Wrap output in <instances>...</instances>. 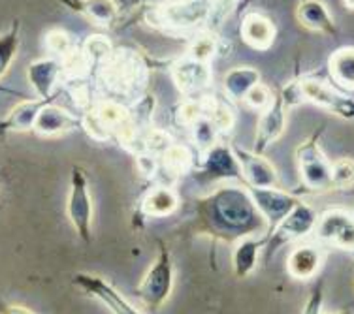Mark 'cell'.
<instances>
[{
    "mask_svg": "<svg viewBox=\"0 0 354 314\" xmlns=\"http://www.w3.org/2000/svg\"><path fill=\"white\" fill-rule=\"evenodd\" d=\"M21 46V23L15 19L4 35H0V79L8 74Z\"/></svg>",
    "mask_w": 354,
    "mask_h": 314,
    "instance_id": "cell-28",
    "label": "cell"
},
{
    "mask_svg": "<svg viewBox=\"0 0 354 314\" xmlns=\"http://www.w3.org/2000/svg\"><path fill=\"white\" fill-rule=\"evenodd\" d=\"M232 149L236 153L241 175H243V183L247 186H254V188H277L279 186V173L264 155L243 149V147H236V145H232Z\"/></svg>",
    "mask_w": 354,
    "mask_h": 314,
    "instance_id": "cell-15",
    "label": "cell"
},
{
    "mask_svg": "<svg viewBox=\"0 0 354 314\" xmlns=\"http://www.w3.org/2000/svg\"><path fill=\"white\" fill-rule=\"evenodd\" d=\"M61 2L98 27H111L119 17V6L113 0H61Z\"/></svg>",
    "mask_w": 354,
    "mask_h": 314,
    "instance_id": "cell-25",
    "label": "cell"
},
{
    "mask_svg": "<svg viewBox=\"0 0 354 314\" xmlns=\"http://www.w3.org/2000/svg\"><path fill=\"white\" fill-rule=\"evenodd\" d=\"M82 51L83 59L87 62V66H96V68H102L106 61H108L111 53H113V46H111V41L106 38V36H91L87 41H85V46Z\"/></svg>",
    "mask_w": 354,
    "mask_h": 314,
    "instance_id": "cell-29",
    "label": "cell"
},
{
    "mask_svg": "<svg viewBox=\"0 0 354 314\" xmlns=\"http://www.w3.org/2000/svg\"><path fill=\"white\" fill-rule=\"evenodd\" d=\"M66 215L77 237L83 243L93 241V217H95V205L88 177L83 168L72 166L68 185V198H66Z\"/></svg>",
    "mask_w": 354,
    "mask_h": 314,
    "instance_id": "cell-7",
    "label": "cell"
},
{
    "mask_svg": "<svg viewBox=\"0 0 354 314\" xmlns=\"http://www.w3.org/2000/svg\"><path fill=\"white\" fill-rule=\"evenodd\" d=\"M83 126L88 136L98 141L117 139L119 144L130 147L138 137L136 119L113 100H102L91 106V110L83 117Z\"/></svg>",
    "mask_w": 354,
    "mask_h": 314,
    "instance_id": "cell-2",
    "label": "cell"
},
{
    "mask_svg": "<svg viewBox=\"0 0 354 314\" xmlns=\"http://www.w3.org/2000/svg\"><path fill=\"white\" fill-rule=\"evenodd\" d=\"M189 128H191L192 132V139H194V144L204 150V153L205 150H209L213 145H217L218 141H221V139H218V137H221V130H218L205 115L196 119Z\"/></svg>",
    "mask_w": 354,
    "mask_h": 314,
    "instance_id": "cell-31",
    "label": "cell"
},
{
    "mask_svg": "<svg viewBox=\"0 0 354 314\" xmlns=\"http://www.w3.org/2000/svg\"><path fill=\"white\" fill-rule=\"evenodd\" d=\"M151 17L166 32H192L213 19V0H174L155 8Z\"/></svg>",
    "mask_w": 354,
    "mask_h": 314,
    "instance_id": "cell-5",
    "label": "cell"
},
{
    "mask_svg": "<svg viewBox=\"0 0 354 314\" xmlns=\"http://www.w3.org/2000/svg\"><path fill=\"white\" fill-rule=\"evenodd\" d=\"M179 207V194L174 186L158 185L147 192L140 205V213L147 219H162L170 217Z\"/></svg>",
    "mask_w": 354,
    "mask_h": 314,
    "instance_id": "cell-24",
    "label": "cell"
},
{
    "mask_svg": "<svg viewBox=\"0 0 354 314\" xmlns=\"http://www.w3.org/2000/svg\"><path fill=\"white\" fill-rule=\"evenodd\" d=\"M322 307H324V280L319 279L309 297H307L306 307H304L301 314H322Z\"/></svg>",
    "mask_w": 354,
    "mask_h": 314,
    "instance_id": "cell-35",
    "label": "cell"
},
{
    "mask_svg": "<svg viewBox=\"0 0 354 314\" xmlns=\"http://www.w3.org/2000/svg\"><path fill=\"white\" fill-rule=\"evenodd\" d=\"M324 262V251L320 245L294 246L286 258V273L294 280H311L319 275Z\"/></svg>",
    "mask_w": 354,
    "mask_h": 314,
    "instance_id": "cell-18",
    "label": "cell"
},
{
    "mask_svg": "<svg viewBox=\"0 0 354 314\" xmlns=\"http://www.w3.org/2000/svg\"><path fill=\"white\" fill-rule=\"evenodd\" d=\"M322 314H324V313H322ZM332 314H353V313H351V311H339V313H332Z\"/></svg>",
    "mask_w": 354,
    "mask_h": 314,
    "instance_id": "cell-38",
    "label": "cell"
},
{
    "mask_svg": "<svg viewBox=\"0 0 354 314\" xmlns=\"http://www.w3.org/2000/svg\"><path fill=\"white\" fill-rule=\"evenodd\" d=\"M215 53H217V40H215V36L204 35L194 38V41H192V46L189 48V53H187V55L192 57V59H196V61L209 62Z\"/></svg>",
    "mask_w": 354,
    "mask_h": 314,
    "instance_id": "cell-34",
    "label": "cell"
},
{
    "mask_svg": "<svg viewBox=\"0 0 354 314\" xmlns=\"http://www.w3.org/2000/svg\"><path fill=\"white\" fill-rule=\"evenodd\" d=\"M158 253L155 262L151 264L147 273L143 275L142 282L138 284L136 295L143 303V307L149 311H158L166 305L174 292V279H176V269H174V259L168 245L162 239H158Z\"/></svg>",
    "mask_w": 354,
    "mask_h": 314,
    "instance_id": "cell-4",
    "label": "cell"
},
{
    "mask_svg": "<svg viewBox=\"0 0 354 314\" xmlns=\"http://www.w3.org/2000/svg\"><path fill=\"white\" fill-rule=\"evenodd\" d=\"M62 62L57 59H38L30 62L27 68L28 85L32 87L38 98L41 100H53L57 87L62 81Z\"/></svg>",
    "mask_w": 354,
    "mask_h": 314,
    "instance_id": "cell-17",
    "label": "cell"
},
{
    "mask_svg": "<svg viewBox=\"0 0 354 314\" xmlns=\"http://www.w3.org/2000/svg\"><path fill=\"white\" fill-rule=\"evenodd\" d=\"M317 219H319V215L313 207L300 199L292 211L273 228L272 233L266 235L268 239H266L264 251H262L264 262H270L286 245H292L296 241L306 239L307 235H311L317 226Z\"/></svg>",
    "mask_w": 354,
    "mask_h": 314,
    "instance_id": "cell-6",
    "label": "cell"
},
{
    "mask_svg": "<svg viewBox=\"0 0 354 314\" xmlns=\"http://www.w3.org/2000/svg\"><path fill=\"white\" fill-rule=\"evenodd\" d=\"M194 219L198 233L226 245L268 232L243 183H226L198 199Z\"/></svg>",
    "mask_w": 354,
    "mask_h": 314,
    "instance_id": "cell-1",
    "label": "cell"
},
{
    "mask_svg": "<svg viewBox=\"0 0 354 314\" xmlns=\"http://www.w3.org/2000/svg\"><path fill=\"white\" fill-rule=\"evenodd\" d=\"M241 38L257 51H268L275 41V27L262 14H247L241 23Z\"/></svg>",
    "mask_w": 354,
    "mask_h": 314,
    "instance_id": "cell-22",
    "label": "cell"
},
{
    "mask_svg": "<svg viewBox=\"0 0 354 314\" xmlns=\"http://www.w3.org/2000/svg\"><path fill=\"white\" fill-rule=\"evenodd\" d=\"M74 284L82 292L104 303L111 314H143L136 305H132L111 282H108L100 275L75 273Z\"/></svg>",
    "mask_w": 354,
    "mask_h": 314,
    "instance_id": "cell-14",
    "label": "cell"
},
{
    "mask_svg": "<svg viewBox=\"0 0 354 314\" xmlns=\"http://www.w3.org/2000/svg\"><path fill=\"white\" fill-rule=\"evenodd\" d=\"M266 235H251L243 237L238 243H234L232 248V269L238 279H247L251 277L257 267H259L260 254L264 251Z\"/></svg>",
    "mask_w": 354,
    "mask_h": 314,
    "instance_id": "cell-19",
    "label": "cell"
},
{
    "mask_svg": "<svg viewBox=\"0 0 354 314\" xmlns=\"http://www.w3.org/2000/svg\"><path fill=\"white\" fill-rule=\"evenodd\" d=\"M320 134L322 130L296 147V164L300 171L301 185L315 194L332 190V162L326 158L324 150L320 149Z\"/></svg>",
    "mask_w": 354,
    "mask_h": 314,
    "instance_id": "cell-8",
    "label": "cell"
},
{
    "mask_svg": "<svg viewBox=\"0 0 354 314\" xmlns=\"http://www.w3.org/2000/svg\"><path fill=\"white\" fill-rule=\"evenodd\" d=\"M296 17L301 27L320 35H335L334 17L322 0H304L296 10Z\"/></svg>",
    "mask_w": 354,
    "mask_h": 314,
    "instance_id": "cell-23",
    "label": "cell"
},
{
    "mask_svg": "<svg viewBox=\"0 0 354 314\" xmlns=\"http://www.w3.org/2000/svg\"><path fill=\"white\" fill-rule=\"evenodd\" d=\"M300 90L304 102L315 104L345 121H354V98L341 95L328 83L319 79H300Z\"/></svg>",
    "mask_w": 354,
    "mask_h": 314,
    "instance_id": "cell-13",
    "label": "cell"
},
{
    "mask_svg": "<svg viewBox=\"0 0 354 314\" xmlns=\"http://www.w3.org/2000/svg\"><path fill=\"white\" fill-rule=\"evenodd\" d=\"M44 46L48 49L53 59L57 61H68L70 57L75 53V43L74 40L70 38V35H66L64 30H59V28H53L46 35V40H44Z\"/></svg>",
    "mask_w": 354,
    "mask_h": 314,
    "instance_id": "cell-30",
    "label": "cell"
},
{
    "mask_svg": "<svg viewBox=\"0 0 354 314\" xmlns=\"http://www.w3.org/2000/svg\"><path fill=\"white\" fill-rule=\"evenodd\" d=\"M49 102H53V100L35 98V100H23L14 106L6 119L0 121V134H23V132L35 130L36 119L40 115L41 108Z\"/></svg>",
    "mask_w": 354,
    "mask_h": 314,
    "instance_id": "cell-20",
    "label": "cell"
},
{
    "mask_svg": "<svg viewBox=\"0 0 354 314\" xmlns=\"http://www.w3.org/2000/svg\"><path fill=\"white\" fill-rule=\"evenodd\" d=\"M313 233L320 246H334L354 254V215L345 209H328L319 215Z\"/></svg>",
    "mask_w": 354,
    "mask_h": 314,
    "instance_id": "cell-9",
    "label": "cell"
},
{
    "mask_svg": "<svg viewBox=\"0 0 354 314\" xmlns=\"http://www.w3.org/2000/svg\"><path fill=\"white\" fill-rule=\"evenodd\" d=\"M75 124H77V119L70 111L49 102L41 108L40 115L36 119L35 132L41 137H59L74 130Z\"/></svg>",
    "mask_w": 354,
    "mask_h": 314,
    "instance_id": "cell-21",
    "label": "cell"
},
{
    "mask_svg": "<svg viewBox=\"0 0 354 314\" xmlns=\"http://www.w3.org/2000/svg\"><path fill=\"white\" fill-rule=\"evenodd\" d=\"M196 177L202 179L204 183H215V181L243 183V175H241L236 153L230 145L223 144V141H218L212 149L205 150L202 164L196 168Z\"/></svg>",
    "mask_w": 354,
    "mask_h": 314,
    "instance_id": "cell-10",
    "label": "cell"
},
{
    "mask_svg": "<svg viewBox=\"0 0 354 314\" xmlns=\"http://www.w3.org/2000/svg\"><path fill=\"white\" fill-rule=\"evenodd\" d=\"M0 314H36V313H32L30 308L23 307V305H10V307L2 308V313Z\"/></svg>",
    "mask_w": 354,
    "mask_h": 314,
    "instance_id": "cell-36",
    "label": "cell"
},
{
    "mask_svg": "<svg viewBox=\"0 0 354 314\" xmlns=\"http://www.w3.org/2000/svg\"><path fill=\"white\" fill-rule=\"evenodd\" d=\"M328 70L335 85L354 90V48H341L328 61Z\"/></svg>",
    "mask_w": 354,
    "mask_h": 314,
    "instance_id": "cell-27",
    "label": "cell"
},
{
    "mask_svg": "<svg viewBox=\"0 0 354 314\" xmlns=\"http://www.w3.org/2000/svg\"><path fill=\"white\" fill-rule=\"evenodd\" d=\"M104 85L115 95H138L147 81V66L132 49H113L100 68Z\"/></svg>",
    "mask_w": 354,
    "mask_h": 314,
    "instance_id": "cell-3",
    "label": "cell"
},
{
    "mask_svg": "<svg viewBox=\"0 0 354 314\" xmlns=\"http://www.w3.org/2000/svg\"><path fill=\"white\" fill-rule=\"evenodd\" d=\"M354 186V160L337 158L332 162V190H347Z\"/></svg>",
    "mask_w": 354,
    "mask_h": 314,
    "instance_id": "cell-32",
    "label": "cell"
},
{
    "mask_svg": "<svg viewBox=\"0 0 354 314\" xmlns=\"http://www.w3.org/2000/svg\"><path fill=\"white\" fill-rule=\"evenodd\" d=\"M171 79L185 96H189L191 100H200L207 96L213 74L209 62L196 61L192 57L185 55L171 66Z\"/></svg>",
    "mask_w": 354,
    "mask_h": 314,
    "instance_id": "cell-11",
    "label": "cell"
},
{
    "mask_svg": "<svg viewBox=\"0 0 354 314\" xmlns=\"http://www.w3.org/2000/svg\"><path fill=\"white\" fill-rule=\"evenodd\" d=\"M273 98H275V95H273L272 90L268 89L266 85H262V83H259V85H254V87L247 92V96L243 98V104H245L249 110L257 111V113H262V111H266L272 106Z\"/></svg>",
    "mask_w": 354,
    "mask_h": 314,
    "instance_id": "cell-33",
    "label": "cell"
},
{
    "mask_svg": "<svg viewBox=\"0 0 354 314\" xmlns=\"http://www.w3.org/2000/svg\"><path fill=\"white\" fill-rule=\"evenodd\" d=\"M345 2V6L351 8V10H354V0H343Z\"/></svg>",
    "mask_w": 354,
    "mask_h": 314,
    "instance_id": "cell-37",
    "label": "cell"
},
{
    "mask_svg": "<svg viewBox=\"0 0 354 314\" xmlns=\"http://www.w3.org/2000/svg\"><path fill=\"white\" fill-rule=\"evenodd\" d=\"M247 186V185H245ZM249 194H251L252 202L257 211L260 213V217L264 219L268 233H272L275 226L279 224L281 220L285 219L288 213L292 211L294 207L298 205L300 198L292 194V192H286L283 188H254V186H247Z\"/></svg>",
    "mask_w": 354,
    "mask_h": 314,
    "instance_id": "cell-12",
    "label": "cell"
},
{
    "mask_svg": "<svg viewBox=\"0 0 354 314\" xmlns=\"http://www.w3.org/2000/svg\"><path fill=\"white\" fill-rule=\"evenodd\" d=\"M259 83V70L251 66H236L225 75V92L230 100H243L247 92Z\"/></svg>",
    "mask_w": 354,
    "mask_h": 314,
    "instance_id": "cell-26",
    "label": "cell"
},
{
    "mask_svg": "<svg viewBox=\"0 0 354 314\" xmlns=\"http://www.w3.org/2000/svg\"><path fill=\"white\" fill-rule=\"evenodd\" d=\"M286 123H288V108L281 100V96L275 95L272 106L260 113L257 134H254V149L252 150L259 155H264V150L285 134Z\"/></svg>",
    "mask_w": 354,
    "mask_h": 314,
    "instance_id": "cell-16",
    "label": "cell"
}]
</instances>
